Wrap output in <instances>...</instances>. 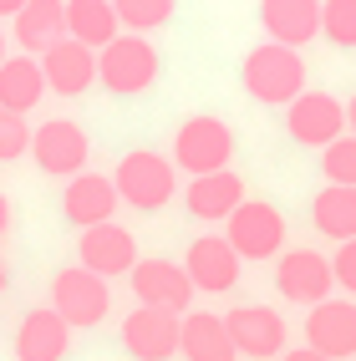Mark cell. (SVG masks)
<instances>
[{
    "mask_svg": "<svg viewBox=\"0 0 356 361\" xmlns=\"http://www.w3.org/2000/svg\"><path fill=\"white\" fill-rule=\"evenodd\" d=\"M46 92H51V87H46V71H41L36 56H11L6 66H0V107H11V112L26 117Z\"/></svg>",
    "mask_w": 356,
    "mask_h": 361,
    "instance_id": "cell-24",
    "label": "cell"
},
{
    "mask_svg": "<svg viewBox=\"0 0 356 361\" xmlns=\"http://www.w3.org/2000/svg\"><path fill=\"white\" fill-rule=\"evenodd\" d=\"M183 356L188 361H234L240 346L229 336V321L214 310H188L183 316Z\"/></svg>",
    "mask_w": 356,
    "mask_h": 361,
    "instance_id": "cell-21",
    "label": "cell"
},
{
    "mask_svg": "<svg viewBox=\"0 0 356 361\" xmlns=\"http://www.w3.org/2000/svg\"><path fill=\"white\" fill-rule=\"evenodd\" d=\"M321 173L326 183H341V188H356V137H336L331 148L321 153Z\"/></svg>",
    "mask_w": 356,
    "mask_h": 361,
    "instance_id": "cell-28",
    "label": "cell"
},
{
    "mask_svg": "<svg viewBox=\"0 0 356 361\" xmlns=\"http://www.w3.org/2000/svg\"><path fill=\"white\" fill-rule=\"evenodd\" d=\"M305 346L331 356V361L356 356V305L351 300H321V305H311V316H305Z\"/></svg>",
    "mask_w": 356,
    "mask_h": 361,
    "instance_id": "cell-14",
    "label": "cell"
},
{
    "mask_svg": "<svg viewBox=\"0 0 356 361\" xmlns=\"http://www.w3.org/2000/svg\"><path fill=\"white\" fill-rule=\"evenodd\" d=\"M346 133H351V137H356V97H351V102H346Z\"/></svg>",
    "mask_w": 356,
    "mask_h": 361,
    "instance_id": "cell-34",
    "label": "cell"
},
{
    "mask_svg": "<svg viewBox=\"0 0 356 361\" xmlns=\"http://www.w3.org/2000/svg\"><path fill=\"white\" fill-rule=\"evenodd\" d=\"M240 82L254 102L265 107H290L300 92H305V61L300 51H290V46H275V41H259L254 51L245 56L240 66Z\"/></svg>",
    "mask_w": 356,
    "mask_h": 361,
    "instance_id": "cell-1",
    "label": "cell"
},
{
    "mask_svg": "<svg viewBox=\"0 0 356 361\" xmlns=\"http://www.w3.org/2000/svg\"><path fill=\"white\" fill-rule=\"evenodd\" d=\"M183 204H188V214H194V219H229L234 209L245 204V178L240 173H204V178H194L188 183V194H183Z\"/></svg>",
    "mask_w": 356,
    "mask_h": 361,
    "instance_id": "cell-20",
    "label": "cell"
},
{
    "mask_svg": "<svg viewBox=\"0 0 356 361\" xmlns=\"http://www.w3.org/2000/svg\"><path fill=\"white\" fill-rule=\"evenodd\" d=\"M280 361H331V356H321V351H311V346H295V351H285Z\"/></svg>",
    "mask_w": 356,
    "mask_h": 361,
    "instance_id": "cell-31",
    "label": "cell"
},
{
    "mask_svg": "<svg viewBox=\"0 0 356 361\" xmlns=\"http://www.w3.org/2000/svg\"><path fill=\"white\" fill-rule=\"evenodd\" d=\"M20 153H31V128H26V117H20V112L0 107V163H11Z\"/></svg>",
    "mask_w": 356,
    "mask_h": 361,
    "instance_id": "cell-29",
    "label": "cell"
},
{
    "mask_svg": "<svg viewBox=\"0 0 356 361\" xmlns=\"http://www.w3.org/2000/svg\"><path fill=\"white\" fill-rule=\"evenodd\" d=\"M112 305V290L102 275H92L87 264H66V270L51 280V310L66 326H97Z\"/></svg>",
    "mask_w": 356,
    "mask_h": 361,
    "instance_id": "cell-6",
    "label": "cell"
},
{
    "mask_svg": "<svg viewBox=\"0 0 356 361\" xmlns=\"http://www.w3.org/2000/svg\"><path fill=\"white\" fill-rule=\"evenodd\" d=\"M117 11H112V0H66V36L71 41H82L92 46V51H102V46L117 41Z\"/></svg>",
    "mask_w": 356,
    "mask_h": 361,
    "instance_id": "cell-23",
    "label": "cell"
},
{
    "mask_svg": "<svg viewBox=\"0 0 356 361\" xmlns=\"http://www.w3.org/2000/svg\"><path fill=\"white\" fill-rule=\"evenodd\" d=\"M183 270L194 280V290L224 295V290H234V280H240V255H234V245L224 234H199L183 255Z\"/></svg>",
    "mask_w": 356,
    "mask_h": 361,
    "instance_id": "cell-12",
    "label": "cell"
},
{
    "mask_svg": "<svg viewBox=\"0 0 356 361\" xmlns=\"http://www.w3.org/2000/svg\"><path fill=\"white\" fill-rule=\"evenodd\" d=\"M331 270H336V285H341V290L356 295V239H346V245L331 255Z\"/></svg>",
    "mask_w": 356,
    "mask_h": 361,
    "instance_id": "cell-30",
    "label": "cell"
},
{
    "mask_svg": "<svg viewBox=\"0 0 356 361\" xmlns=\"http://www.w3.org/2000/svg\"><path fill=\"white\" fill-rule=\"evenodd\" d=\"M97 82L117 97H137L158 82V51L148 36H117L97 51Z\"/></svg>",
    "mask_w": 356,
    "mask_h": 361,
    "instance_id": "cell-4",
    "label": "cell"
},
{
    "mask_svg": "<svg viewBox=\"0 0 356 361\" xmlns=\"http://www.w3.org/2000/svg\"><path fill=\"white\" fill-rule=\"evenodd\" d=\"M16 41L20 51H51L66 41V0H26V11L16 16Z\"/></svg>",
    "mask_w": 356,
    "mask_h": 361,
    "instance_id": "cell-22",
    "label": "cell"
},
{
    "mask_svg": "<svg viewBox=\"0 0 356 361\" xmlns=\"http://www.w3.org/2000/svg\"><path fill=\"white\" fill-rule=\"evenodd\" d=\"M331 285H336V270L321 250H285L275 264V290L295 305H321L331 300Z\"/></svg>",
    "mask_w": 356,
    "mask_h": 361,
    "instance_id": "cell-10",
    "label": "cell"
},
{
    "mask_svg": "<svg viewBox=\"0 0 356 361\" xmlns=\"http://www.w3.org/2000/svg\"><path fill=\"white\" fill-rule=\"evenodd\" d=\"M123 346H128L133 361H168V356L183 351V316L137 305L133 316L123 321Z\"/></svg>",
    "mask_w": 356,
    "mask_h": 361,
    "instance_id": "cell-9",
    "label": "cell"
},
{
    "mask_svg": "<svg viewBox=\"0 0 356 361\" xmlns=\"http://www.w3.org/2000/svg\"><path fill=\"white\" fill-rule=\"evenodd\" d=\"M112 183H117V199H123V204H133V209H142V214L163 209V204H168V199L178 194L173 158L148 153V148H137V153H128L123 163H117Z\"/></svg>",
    "mask_w": 356,
    "mask_h": 361,
    "instance_id": "cell-3",
    "label": "cell"
},
{
    "mask_svg": "<svg viewBox=\"0 0 356 361\" xmlns=\"http://www.w3.org/2000/svg\"><path fill=\"white\" fill-rule=\"evenodd\" d=\"M31 158L41 173H56V178H77L87 158H92V142L87 133L71 123V117H51V123H41L31 133Z\"/></svg>",
    "mask_w": 356,
    "mask_h": 361,
    "instance_id": "cell-8",
    "label": "cell"
},
{
    "mask_svg": "<svg viewBox=\"0 0 356 361\" xmlns=\"http://www.w3.org/2000/svg\"><path fill=\"white\" fill-rule=\"evenodd\" d=\"M259 26L275 46L300 51L305 41L321 36V0H259Z\"/></svg>",
    "mask_w": 356,
    "mask_h": 361,
    "instance_id": "cell-16",
    "label": "cell"
},
{
    "mask_svg": "<svg viewBox=\"0 0 356 361\" xmlns=\"http://www.w3.org/2000/svg\"><path fill=\"white\" fill-rule=\"evenodd\" d=\"M224 239L234 245L240 259H270L285 245V214L275 204H265V199H245L224 219Z\"/></svg>",
    "mask_w": 356,
    "mask_h": 361,
    "instance_id": "cell-5",
    "label": "cell"
},
{
    "mask_svg": "<svg viewBox=\"0 0 356 361\" xmlns=\"http://www.w3.org/2000/svg\"><path fill=\"white\" fill-rule=\"evenodd\" d=\"M11 56H6V26H0V66H6Z\"/></svg>",
    "mask_w": 356,
    "mask_h": 361,
    "instance_id": "cell-36",
    "label": "cell"
},
{
    "mask_svg": "<svg viewBox=\"0 0 356 361\" xmlns=\"http://www.w3.org/2000/svg\"><path fill=\"white\" fill-rule=\"evenodd\" d=\"M321 36L336 46H356V0H321Z\"/></svg>",
    "mask_w": 356,
    "mask_h": 361,
    "instance_id": "cell-27",
    "label": "cell"
},
{
    "mask_svg": "<svg viewBox=\"0 0 356 361\" xmlns=\"http://www.w3.org/2000/svg\"><path fill=\"white\" fill-rule=\"evenodd\" d=\"M6 285H11V270H6V259H0V295H6Z\"/></svg>",
    "mask_w": 356,
    "mask_h": 361,
    "instance_id": "cell-35",
    "label": "cell"
},
{
    "mask_svg": "<svg viewBox=\"0 0 356 361\" xmlns=\"http://www.w3.org/2000/svg\"><path fill=\"white\" fill-rule=\"evenodd\" d=\"M133 280V295L137 305H153V310H173V316H188V300H194V280H188L183 264L173 259H137Z\"/></svg>",
    "mask_w": 356,
    "mask_h": 361,
    "instance_id": "cell-11",
    "label": "cell"
},
{
    "mask_svg": "<svg viewBox=\"0 0 356 361\" xmlns=\"http://www.w3.org/2000/svg\"><path fill=\"white\" fill-rule=\"evenodd\" d=\"M41 71H46V87H51L56 97H82V92L97 82V51L66 36L41 56Z\"/></svg>",
    "mask_w": 356,
    "mask_h": 361,
    "instance_id": "cell-18",
    "label": "cell"
},
{
    "mask_svg": "<svg viewBox=\"0 0 356 361\" xmlns=\"http://www.w3.org/2000/svg\"><path fill=\"white\" fill-rule=\"evenodd\" d=\"M77 255H82V264L92 275H102V280H112V275H133L137 270V239L123 229V224H97V229H82V239H77Z\"/></svg>",
    "mask_w": 356,
    "mask_h": 361,
    "instance_id": "cell-13",
    "label": "cell"
},
{
    "mask_svg": "<svg viewBox=\"0 0 356 361\" xmlns=\"http://www.w3.org/2000/svg\"><path fill=\"white\" fill-rule=\"evenodd\" d=\"M117 183L102 178V173H77V178H66V194H61V214L77 229H97V224H112V214H117Z\"/></svg>",
    "mask_w": 356,
    "mask_h": 361,
    "instance_id": "cell-17",
    "label": "cell"
},
{
    "mask_svg": "<svg viewBox=\"0 0 356 361\" xmlns=\"http://www.w3.org/2000/svg\"><path fill=\"white\" fill-rule=\"evenodd\" d=\"M112 11L117 20L142 36V31H158V26H168V16H173V0H112Z\"/></svg>",
    "mask_w": 356,
    "mask_h": 361,
    "instance_id": "cell-26",
    "label": "cell"
},
{
    "mask_svg": "<svg viewBox=\"0 0 356 361\" xmlns=\"http://www.w3.org/2000/svg\"><path fill=\"white\" fill-rule=\"evenodd\" d=\"M71 346V326L56 316L51 305H36L20 316V331H16V361H61Z\"/></svg>",
    "mask_w": 356,
    "mask_h": 361,
    "instance_id": "cell-19",
    "label": "cell"
},
{
    "mask_svg": "<svg viewBox=\"0 0 356 361\" xmlns=\"http://www.w3.org/2000/svg\"><path fill=\"white\" fill-rule=\"evenodd\" d=\"M20 11H26V0H0V16H11V20H16Z\"/></svg>",
    "mask_w": 356,
    "mask_h": 361,
    "instance_id": "cell-32",
    "label": "cell"
},
{
    "mask_svg": "<svg viewBox=\"0 0 356 361\" xmlns=\"http://www.w3.org/2000/svg\"><path fill=\"white\" fill-rule=\"evenodd\" d=\"M229 158H234V133H229L224 117L199 112L173 133V168H183V173H194V178L224 173Z\"/></svg>",
    "mask_w": 356,
    "mask_h": 361,
    "instance_id": "cell-2",
    "label": "cell"
},
{
    "mask_svg": "<svg viewBox=\"0 0 356 361\" xmlns=\"http://www.w3.org/2000/svg\"><path fill=\"white\" fill-rule=\"evenodd\" d=\"M311 219L326 239H336V245H346V239H356V188H341V183H326L316 204H311Z\"/></svg>",
    "mask_w": 356,
    "mask_h": 361,
    "instance_id": "cell-25",
    "label": "cell"
},
{
    "mask_svg": "<svg viewBox=\"0 0 356 361\" xmlns=\"http://www.w3.org/2000/svg\"><path fill=\"white\" fill-rule=\"evenodd\" d=\"M224 321H229V336H234V346H240V356H254V361L285 356L280 310H270V305H234Z\"/></svg>",
    "mask_w": 356,
    "mask_h": 361,
    "instance_id": "cell-15",
    "label": "cell"
},
{
    "mask_svg": "<svg viewBox=\"0 0 356 361\" xmlns=\"http://www.w3.org/2000/svg\"><path fill=\"white\" fill-rule=\"evenodd\" d=\"M285 133H290L300 148H331L336 137H346V102H336L331 92H300V97L285 107Z\"/></svg>",
    "mask_w": 356,
    "mask_h": 361,
    "instance_id": "cell-7",
    "label": "cell"
},
{
    "mask_svg": "<svg viewBox=\"0 0 356 361\" xmlns=\"http://www.w3.org/2000/svg\"><path fill=\"white\" fill-rule=\"evenodd\" d=\"M6 229H11V199L0 194V234H6Z\"/></svg>",
    "mask_w": 356,
    "mask_h": 361,
    "instance_id": "cell-33",
    "label": "cell"
}]
</instances>
